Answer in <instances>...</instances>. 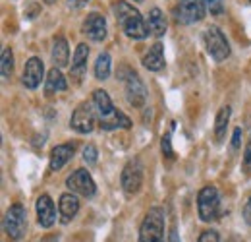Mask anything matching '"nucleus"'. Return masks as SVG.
Masks as SVG:
<instances>
[{"mask_svg": "<svg viewBox=\"0 0 251 242\" xmlns=\"http://www.w3.org/2000/svg\"><path fill=\"white\" fill-rule=\"evenodd\" d=\"M244 171L246 173H251V136L248 140V146L244 150Z\"/></svg>", "mask_w": 251, "mask_h": 242, "instance_id": "nucleus-29", "label": "nucleus"}, {"mask_svg": "<svg viewBox=\"0 0 251 242\" xmlns=\"http://www.w3.org/2000/svg\"><path fill=\"white\" fill-rule=\"evenodd\" d=\"M240 138H242V130H240V128H236V130H234V140H232V148H234V150H238V148H240V142H242Z\"/></svg>", "mask_w": 251, "mask_h": 242, "instance_id": "nucleus-30", "label": "nucleus"}, {"mask_svg": "<svg viewBox=\"0 0 251 242\" xmlns=\"http://www.w3.org/2000/svg\"><path fill=\"white\" fill-rule=\"evenodd\" d=\"M147 30H149V33H153L155 37H162V35L166 33V18H164V14H162L158 8H153V10L149 12Z\"/></svg>", "mask_w": 251, "mask_h": 242, "instance_id": "nucleus-21", "label": "nucleus"}, {"mask_svg": "<svg viewBox=\"0 0 251 242\" xmlns=\"http://www.w3.org/2000/svg\"><path fill=\"white\" fill-rule=\"evenodd\" d=\"M205 2H207V8L211 10L213 16H220V14L224 12V4H222V0H205Z\"/></svg>", "mask_w": 251, "mask_h": 242, "instance_id": "nucleus-26", "label": "nucleus"}, {"mask_svg": "<svg viewBox=\"0 0 251 242\" xmlns=\"http://www.w3.org/2000/svg\"><path fill=\"white\" fill-rule=\"evenodd\" d=\"M89 0H70V6H75V8H79V6H83V4H87Z\"/></svg>", "mask_w": 251, "mask_h": 242, "instance_id": "nucleus-33", "label": "nucleus"}, {"mask_svg": "<svg viewBox=\"0 0 251 242\" xmlns=\"http://www.w3.org/2000/svg\"><path fill=\"white\" fill-rule=\"evenodd\" d=\"M87 57H89V47L85 43H79L75 53H74V62H72V76L79 80V76L83 74L85 70V64H87Z\"/></svg>", "mask_w": 251, "mask_h": 242, "instance_id": "nucleus-20", "label": "nucleus"}, {"mask_svg": "<svg viewBox=\"0 0 251 242\" xmlns=\"http://www.w3.org/2000/svg\"><path fill=\"white\" fill-rule=\"evenodd\" d=\"M43 74H45L43 60L37 59V57H33V59H29V60L25 62L22 82H24V86H25L27 90H35V88H39V84H41V80H43Z\"/></svg>", "mask_w": 251, "mask_h": 242, "instance_id": "nucleus-12", "label": "nucleus"}, {"mask_svg": "<svg viewBox=\"0 0 251 242\" xmlns=\"http://www.w3.org/2000/svg\"><path fill=\"white\" fill-rule=\"evenodd\" d=\"M95 76L97 80H108L110 76V55L108 53L99 55V59L95 62Z\"/></svg>", "mask_w": 251, "mask_h": 242, "instance_id": "nucleus-23", "label": "nucleus"}, {"mask_svg": "<svg viewBox=\"0 0 251 242\" xmlns=\"http://www.w3.org/2000/svg\"><path fill=\"white\" fill-rule=\"evenodd\" d=\"M112 10H114L116 20L122 26V30L127 37H131V39H145L147 37L149 30H147V26H145L137 8H133L131 4H127L124 0H118L112 6Z\"/></svg>", "mask_w": 251, "mask_h": 242, "instance_id": "nucleus-2", "label": "nucleus"}, {"mask_svg": "<svg viewBox=\"0 0 251 242\" xmlns=\"http://www.w3.org/2000/svg\"><path fill=\"white\" fill-rule=\"evenodd\" d=\"M124 80H126V97H127L129 105L135 107V109H141L145 105V101H147V90H145L143 82L139 80V76L135 72H129L127 78H124Z\"/></svg>", "mask_w": 251, "mask_h": 242, "instance_id": "nucleus-10", "label": "nucleus"}, {"mask_svg": "<svg viewBox=\"0 0 251 242\" xmlns=\"http://www.w3.org/2000/svg\"><path fill=\"white\" fill-rule=\"evenodd\" d=\"M66 88H68V84H66L64 74L60 72V68L54 66V68L49 72V76H47L45 93H47V95H54V93H58V91H64Z\"/></svg>", "mask_w": 251, "mask_h": 242, "instance_id": "nucleus-18", "label": "nucleus"}, {"mask_svg": "<svg viewBox=\"0 0 251 242\" xmlns=\"http://www.w3.org/2000/svg\"><path fill=\"white\" fill-rule=\"evenodd\" d=\"M162 239H164V215L158 208H153L149 210L141 223L139 242H162Z\"/></svg>", "mask_w": 251, "mask_h": 242, "instance_id": "nucleus-4", "label": "nucleus"}, {"mask_svg": "<svg viewBox=\"0 0 251 242\" xmlns=\"http://www.w3.org/2000/svg\"><path fill=\"white\" fill-rule=\"evenodd\" d=\"M35 208H37V221H39L41 227L49 229V227L54 225V221H56V210H54V204H52L50 196L43 194L37 200V206Z\"/></svg>", "mask_w": 251, "mask_h": 242, "instance_id": "nucleus-13", "label": "nucleus"}, {"mask_svg": "<svg viewBox=\"0 0 251 242\" xmlns=\"http://www.w3.org/2000/svg\"><path fill=\"white\" fill-rule=\"evenodd\" d=\"M74 157V146L70 144H62V146H56L52 151H50V163H49V169L50 171H60L64 165Z\"/></svg>", "mask_w": 251, "mask_h": 242, "instance_id": "nucleus-15", "label": "nucleus"}, {"mask_svg": "<svg viewBox=\"0 0 251 242\" xmlns=\"http://www.w3.org/2000/svg\"><path fill=\"white\" fill-rule=\"evenodd\" d=\"M0 70H2V78H10L12 72H14V55H12V49H10V47H6V49L2 51Z\"/></svg>", "mask_w": 251, "mask_h": 242, "instance_id": "nucleus-24", "label": "nucleus"}, {"mask_svg": "<svg viewBox=\"0 0 251 242\" xmlns=\"http://www.w3.org/2000/svg\"><path fill=\"white\" fill-rule=\"evenodd\" d=\"M230 115H232V109L230 107H222L217 115V121H215V138L217 142H222L224 136H226V128H228V121H230Z\"/></svg>", "mask_w": 251, "mask_h": 242, "instance_id": "nucleus-22", "label": "nucleus"}, {"mask_svg": "<svg viewBox=\"0 0 251 242\" xmlns=\"http://www.w3.org/2000/svg\"><path fill=\"white\" fill-rule=\"evenodd\" d=\"M66 186H68L72 192H75V194H79V196H85V198H91V196H95V192H97V186H95L93 179H91L89 171H85V169L74 171V173L68 177Z\"/></svg>", "mask_w": 251, "mask_h": 242, "instance_id": "nucleus-8", "label": "nucleus"}, {"mask_svg": "<svg viewBox=\"0 0 251 242\" xmlns=\"http://www.w3.org/2000/svg\"><path fill=\"white\" fill-rule=\"evenodd\" d=\"M250 2H251V0H250Z\"/></svg>", "mask_w": 251, "mask_h": 242, "instance_id": "nucleus-35", "label": "nucleus"}, {"mask_svg": "<svg viewBox=\"0 0 251 242\" xmlns=\"http://www.w3.org/2000/svg\"><path fill=\"white\" fill-rule=\"evenodd\" d=\"M205 0H180L174 8V18L178 24H195L205 18Z\"/></svg>", "mask_w": 251, "mask_h": 242, "instance_id": "nucleus-6", "label": "nucleus"}, {"mask_svg": "<svg viewBox=\"0 0 251 242\" xmlns=\"http://www.w3.org/2000/svg\"><path fill=\"white\" fill-rule=\"evenodd\" d=\"M143 66L151 72H158V70L164 68V47H162V43H155L147 51V55L143 57Z\"/></svg>", "mask_w": 251, "mask_h": 242, "instance_id": "nucleus-16", "label": "nucleus"}, {"mask_svg": "<svg viewBox=\"0 0 251 242\" xmlns=\"http://www.w3.org/2000/svg\"><path fill=\"white\" fill-rule=\"evenodd\" d=\"M83 161H85L87 165H95V163H97V148H95V146H87V148L83 150Z\"/></svg>", "mask_w": 251, "mask_h": 242, "instance_id": "nucleus-27", "label": "nucleus"}, {"mask_svg": "<svg viewBox=\"0 0 251 242\" xmlns=\"http://www.w3.org/2000/svg\"><path fill=\"white\" fill-rule=\"evenodd\" d=\"M244 219H246V223L251 225V198L248 200V204H246V208H244Z\"/></svg>", "mask_w": 251, "mask_h": 242, "instance_id": "nucleus-31", "label": "nucleus"}, {"mask_svg": "<svg viewBox=\"0 0 251 242\" xmlns=\"http://www.w3.org/2000/svg\"><path fill=\"white\" fill-rule=\"evenodd\" d=\"M135 2H143V0H135Z\"/></svg>", "mask_w": 251, "mask_h": 242, "instance_id": "nucleus-34", "label": "nucleus"}, {"mask_svg": "<svg viewBox=\"0 0 251 242\" xmlns=\"http://www.w3.org/2000/svg\"><path fill=\"white\" fill-rule=\"evenodd\" d=\"M205 47L217 62L226 60L230 57V45L219 28H209L205 31Z\"/></svg>", "mask_w": 251, "mask_h": 242, "instance_id": "nucleus-7", "label": "nucleus"}, {"mask_svg": "<svg viewBox=\"0 0 251 242\" xmlns=\"http://www.w3.org/2000/svg\"><path fill=\"white\" fill-rule=\"evenodd\" d=\"M141 184H143V167L137 159L129 161L122 171V188H124L126 194H137L141 190Z\"/></svg>", "mask_w": 251, "mask_h": 242, "instance_id": "nucleus-9", "label": "nucleus"}, {"mask_svg": "<svg viewBox=\"0 0 251 242\" xmlns=\"http://www.w3.org/2000/svg\"><path fill=\"white\" fill-rule=\"evenodd\" d=\"M25 210L24 206L20 204H14L6 215H4V233L10 241H20L25 233V225H27V219H25Z\"/></svg>", "mask_w": 251, "mask_h": 242, "instance_id": "nucleus-5", "label": "nucleus"}, {"mask_svg": "<svg viewBox=\"0 0 251 242\" xmlns=\"http://www.w3.org/2000/svg\"><path fill=\"white\" fill-rule=\"evenodd\" d=\"M168 239H170V242H180V239H178V231H176V227H172V229H170V237H168Z\"/></svg>", "mask_w": 251, "mask_h": 242, "instance_id": "nucleus-32", "label": "nucleus"}, {"mask_svg": "<svg viewBox=\"0 0 251 242\" xmlns=\"http://www.w3.org/2000/svg\"><path fill=\"white\" fill-rule=\"evenodd\" d=\"M70 60V49H68V41L64 39L62 35H58L54 39V45H52V62L56 68H62Z\"/></svg>", "mask_w": 251, "mask_h": 242, "instance_id": "nucleus-19", "label": "nucleus"}, {"mask_svg": "<svg viewBox=\"0 0 251 242\" xmlns=\"http://www.w3.org/2000/svg\"><path fill=\"white\" fill-rule=\"evenodd\" d=\"M58 210H60L62 223H70L79 212V200L74 194H62L60 202H58Z\"/></svg>", "mask_w": 251, "mask_h": 242, "instance_id": "nucleus-17", "label": "nucleus"}, {"mask_svg": "<svg viewBox=\"0 0 251 242\" xmlns=\"http://www.w3.org/2000/svg\"><path fill=\"white\" fill-rule=\"evenodd\" d=\"M172 130H174V122H172V126H170V130L162 136V142H160L162 153H164L168 159H172V157H174V151H172Z\"/></svg>", "mask_w": 251, "mask_h": 242, "instance_id": "nucleus-25", "label": "nucleus"}, {"mask_svg": "<svg viewBox=\"0 0 251 242\" xmlns=\"http://www.w3.org/2000/svg\"><path fill=\"white\" fill-rule=\"evenodd\" d=\"M70 126H72L75 132H79V134H89V132H93L95 113H93V109H91L89 103H81V105L74 111L72 121H70Z\"/></svg>", "mask_w": 251, "mask_h": 242, "instance_id": "nucleus-11", "label": "nucleus"}, {"mask_svg": "<svg viewBox=\"0 0 251 242\" xmlns=\"http://www.w3.org/2000/svg\"><path fill=\"white\" fill-rule=\"evenodd\" d=\"M93 103L97 107V115H99V124L102 130H116V128H131V121L126 117L124 113H120L118 109H114L108 93L104 90H97L93 93Z\"/></svg>", "mask_w": 251, "mask_h": 242, "instance_id": "nucleus-1", "label": "nucleus"}, {"mask_svg": "<svg viewBox=\"0 0 251 242\" xmlns=\"http://www.w3.org/2000/svg\"><path fill=\"white\" fill-rule=\"evenodd\" d=\"M199 242H220V237L217 231H203L201 237H199Z\"/></svg>", "mask_w": 251, "mask_h": 242, "instance_id": "nucleus-28", "label": "nucleus"}, {"mask_svg": "<svg viewBox=\"0 0 251 242\" xmlns=\"http://www.w3.org/2000/svg\"><path fill=\"white\" fill-rule=\"evenodd\" d=\"M83 33L91 41H102L106 37V20H104V16H100L97 12L89 14L85 18V22H83Z\"/></svg>", "mask_w": 251, "mask_h": 242, "instance_id": "nucleus-14", "label": "nucleus"}, {"mask_svg": "<svg viewBox=\"0 0 251 242\" xmlns=\"http://www.w3.org/2000/svg\"><path fill=\"white\" fill-rule=\"evenodd\" d=\"M197 212L201 221H217L220 217V196L215 186L201 188L197 196Z\"/></svg>", "mask_w": 251, "mask_h": 242, "instance_id": "nucleus-3", "label": "nucleus"}]
</instances>
